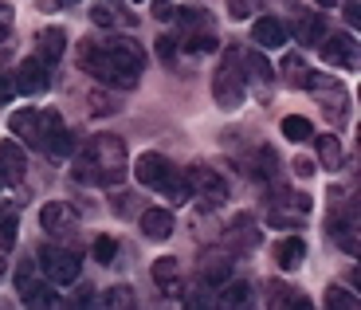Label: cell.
I'll use <instances>...</instances> for the list:
<instances>
[{"instance_id":"4","label":"cell","mask_w":361,"mask_h":310,"mask_svg":"<svg viewBox=\"0 0 361 310\" xmlns=\"http://www.w3.org/2000/svg\"><path fill=\"white\" fill-rule=\"evenodd\" d=\"M212 99L220 110H240L247 99V82H244V67H240V47H228L220 55V67L212 75Z\"/></svg>"},{"instance_id":"19","label":"cell","mask_w":361,"mask_h":310,"mask_svg":"<svg viewBox=\"0 0 361 310\" xmlns=\"http://www.w3.org/2000/svg\"><path fill=\"white\" fill-rule=\"evenodd\" d=\"M240 67H244V82H255L263 91L275 82V67H271L259 51H240Z\"/></svg>"},{"instance_id":"41","label":"cell","mask_w":361,"mask_h":310,"mask_svg":"<svg viewBox=\"0 0 361 310\" xmlns=\"http://www.w3.org/2000/svg\"><path fill=\"white\" fill-rule=\"evenodd\" d=\"M32 279H36V267H32V264H20V267H16V291H24Z\"/></svg>"},{"instance_id":"17","label":"cell","mask_w":361,"mask_h":310,"mask_svg":"<svg viewBox=\"0 0 361 310\" xmlns=\"http://www.w3.org/2000/svg\"><path fill=\"white\" fill-rule=\"evenodd\" d=\"M173 228H177V220H173L169 209H142V236L145 240H169Z\"/></svg>"},{"instance_id":"44","label":"cell","mask_w":361,"mask_h":310,"mask_svg":"<svg viewBox=\"0 0 361 310\" xmlns=\"http://www.w3.org/2000/svg\"><path fill=\"white\" fill-rule=\"evenodd\" d=\"M0 275H4V259H0Z\"/></svg>"},{"instance_id":"21","label":"cell","mask_w":361,"mask_h":310,"mask_svg":"<svg viewBox=\"0 0 361 310\" xmlns=\"http://www.w3.org/2000/svg\"><path fill=\"white\" fill-rule=\"evenodd\" d=\"M63 51H67V32H63V27H44V32L36 36V51H32V55H39L44 63L55 67Z\"/></svg>"},{"instance_id":"16","label":"cell","mask_w":361,"mask_h":310,"mask_svg":"<svg viewBox=\"0 0 361 310\" xmlns=\"http://www.w3.org/2000/svg\"><path fill=\"white\" fill-rule=\"evenodd\" d=\"M200 279L204 287H220L232 279V256L228 252H204L200 256Z\"/></svg>"},{"instance_id":"30","label":"cell","mask_w":361,"mask_h":310,"mask_svg":"<svg viewBox=\"0 0 361 310\" xmlns=\"http://www.w3.org/2000/svg\"><path fill=\"white\" fill-rule=\"evenodd\" d=\"M279 130H283L287 142H310V137H314V126H310V118H302V114H287Z\"/></svg>"},{"instance_id":"45","label":"cell","mask_w":361,"mask_h":310,"mask_svg":"<svg viewBox=\"0 0 361 310\" xmlns=\"http://www.w3.org/2000/svg\"><path fill=\"white\" fill-rule=\"evenodd\" d=\"M0 185H4V181H0Z\"/></svg>"},{"instance_id":"11","label":"cell","mask_w":361,"mask_h":310,"mask_svg":"<svg viewBox=\"0 0 361 310\" xmlns=\"http://www.w3.org/2000/svg\"><path fill=\"white\" fill-rule=\"evenodd\" d=\"M24 173H27V149H24V142L4 137V142H0V181L16 189V185L24 181Z\"/></svg>"},{"instance_id":"13","label":"cell","mask_w":361,"mask_h":310,"mask_svg":"<svg viewBox=\"0 0 361 310\" xmlns=\"http://www.w3.org/2000/svg\"><path fill=\"white\" fill-rule=\"evenodd\" d=\"M90 24L114 32V27H134V16H130L118 0H94V4H90Z\"/></svg>"},{"instance_id":"1","label":"cell","mask_w":361,"mask_h":310,"mask_svg":"<svg viewBox=\"0 0 361 310\" xmlns=\"http://www.w3.org/2000/svg\"><path fill=\"white\" fill-rule=\"evenodd\" d=\"M79 67L90 79L106 82L114 91H134L137 82H142V71H145V51L137 39L110 32V36L79 44Z\"/></svg>"},{"instance_id":"22","label":"cell","mask_w":361,"mask_h":310,"mask_svg":"<svg viewBox=\"0 0 361 310\" xmlns=\"http://www.w3.org/2000/svg\"><path fill=\"white\" fill-rule=\"evenodd\" d=\"M252 39H255V47H283L287 44V27H283V20H275V16H259L252 24Z\"/></svg>"},{"instance_id":"38","label":"cell","mask_w":361,"mask_h":310,"mask_svg":"<svg viewBox=\"0 0 361 310\" xmlns=\"http://www.w3.org/2000/svg\"><path fill=\"white\" fill-rule=\"evenodd\" d=\"M114 110H118V102L110 94H102V91L90 94V114H114Z\"/></svg>"},{"instance_id":"14","label":"cell","mask_w":361,"mask_h":310,"mask_svg":"<svg viewBox=\"0 0 361 310\" xmlns=\"http://www.w3.org/2000/svg\"><path fill=\"white\" fill-rule=\"evenodd\" d=\"M169 169H173L169 157L142 154V157H137V165H134V177H137V185H145V189H157V185L165 181V173H169Z\"/></svg>"},{"instance_id":"25","label":"cell","mask_w":361,"mask_h":310,"mask_svg":"<svg viewBox=\"0 0 361 310\" xmlns=\"http://www.w3.org/2000/svg\"><path fill=\"white\" fill-rule=\"evenodd\" d=\"M247 173H252L255 181H271V177L279 173V157H275V149H271V146L255 149L252 161H247Z\"/></svg>"},{"instance_id":"7","label":"cell","mask_w":361,"mask_h":310,"mask_svg":"<svg viewBox=\"0 0 361 310\" xmlns=\"http://www.w3.org/2000/svg\"><path fill=\"white\" fill-rule=\"evenodd\" d=\"M185 177H189V189L192 197H200L204 201V209H220V204L228 201V181L212 169V165H192V169H185Z\"/></svg>"},{"instance_id":"33","label":"cell","mask_w":361,"mask_h":310,"mask_svg":"<svg viewBox=\"0 0 361 310\" xmlns=\"http://www.w3.org/2000/svg\"><path fill=\"white\" fill-rule=\"evenodd\" d=\"M326 306H334V310H357L361 299H357V294H350L345 287H330V291H326Z\"/></svg>"},{"instance_id":"31","label":"cell","mask_w":361,"mask_h":310,"mask_svg":"<svg viewBox=\"0 0 361 310\" xmlns=\"http://www.w3.org/2000/svg\"><path fill=\"white\" fill-rule=\"evenodd\" d=\"M216 291H220V306H247V299H252L247 283H240V279H228V283L216 287Z\"/></svg>"},{"instance_id":"27","label":"cell","mask_w":361,"mask_h":310,"mask_svg":"<svg viewBox=\"0 0 361 310\" xmlns=\"http://www.w3.org/2000/svg\"><path fill=\"white\" fill-rule=\"evenodd\" d=\"M16 228H20V209L12 201H0V247L4 252L16 244Z\"/></svg>"},{"instance_id":"3","label":"cell","mask_w":361,"mask_h":310,"mask_svg":"<svg viewBox=\"0 0 361 310\" xmlns=\"http://www.w3.org/2000/svg\"><path fill=\"white\" fill-rule=\"evenodd\" d=\"M126 177V142L114 134H94L75 161V181L82 185H118Z\"/></svg>"},{"instance_id":"39","label":"cell","mask_w":361,"mask_h":310,"mask_svg":"<svg viewBox=\"0 0 361 310\" xmlns=\"http://www.w3.org/2000/svg\"><path fill=\"white\" fill-rule=\"evenodd\" d=\"M12 24H16V12H12V4H0V44L12 36Z\"/></svg>"},{"instance_id":"36","label":"cell","mask_w":361,"mask_h":310,"mask_svg":"<svg viewBox=\"0 0 361 310\" xmlns=\"http://www.w3.org/2000/svg\"><path fill=\"white\" fill-rule=\"evenodd\" d=\"M263 0H228V12H232V20H247L259 12Z\"/></svg>"},{"instance_id":"23","label":"cell","mask_w":361,"mask_h":310,"mask_svg":"<svg viewBox=\"0 0 361 310\" xmlns=\"http://www.w3.org/2000/svg\"><path fill=\"white\" fill-rule=\"evenodd\" d=\"M314 149H318V165H322L326 173H338L345 165V149H342V142H338V134H318Z\"/></svg>"},{"instance_id":"24","label":"cell","mask_w":361,"mask_h":310,"mask_svg":"<svg viewBox=\"0 0 361 310\" xmlns=\"http://www.w3.org/2000/svg\"><path fill=\"white\" fill-rule=\"evenodd\" d=\"M279 79L287 82V87H307V79H310V67H307V59L298 51H290V55H283V63H279Z\"/></svg>"},{"instance_id":"32","label":"cell","mask_w":361,"mask_h":310,"mask_svg":"<svg viewBox=\"0 0 361 310\" xmlns=\"http://www.w3.org/2000/svg\"><path fill=\"white\" fill-rule=\"evenodd\" d=\"M177 259L173 256H161V259H154V267H149V275H154V283L157 287H165V283H173V279H177Z\"/></svg>"},{"instance_id":"34","label":"cell","mask_w":361,"mask_h":310,"mask_svg":"<svg viewBox=\"0 0 361 310\" xmlns=\"http://www.w3.org/2000/svg\"><path fill=\"white\" fill-rule=\"evenodd\" d=\"M90 252H94L99 264H114L118 259V240L114 236H94V247H90Z\"/></svg>"},{"instance_id":"43","label":"cell","mask_w":361,"mask_h":310,"mask_svg":"<svg viewBox=\"0 0 361 310\" xmlns=\"http://www.w3.org/2000/svg\"><path fill=\"white\" fill-rule=\"evenodd\" d=\"M295 173H298V177H310V173H314V165H310V161H302V157H298V161H295Z\"/></svg>"},{"instance_id":"42","label":"cell","mask_w":361,"mask_h":310,"mask_svg":"<svg viewBox=\"0 0 361 310\" xmlns=\"http://www.w3.org/2000/svg\"><path fill=\"white\" fill-rule=\"evenodd\" d=\"M345 20H350V27L361 24V12H357V0H345Z\"/></svg>"},{"instance_id":"8","label":"cell","mask_w":361,"mask_h":310,"mask_svg":"<svg viewBox=\"0 0 361 310\" xmlns=\"http://www.w3.org/2000/svg\"><path fill=\"white\" fill-rule=\"evenodd\" d=\"M318 55H322V63L330 67H342V71H357V39L350 36V32H326L322 39H318Z\"/></svg>"},{"instance_id":"29","label":"cell","mask_w":361,"mask_h":310,"mask_svg":"<svg viewBox=\"0 0 361 310\" xmlns=\"http://www.w3.org/2000/svg\"><path fill=\"white\" fill-rule=\"evenodd\" d=\"M20 299H24L27 306H59V294H55L47 283H39V279H32V283L20 291Z\"/></svg>"},{"instance_id":"18","label":"cell","mask_w":361,"mask_h":310,"mask_svg":"<svg viewBox=\"0 0 361 310\" xmlns=\"http://www.w3.org/2000/svg\"><path fill=\"white\" fill-rule=\"evenodd\" d=\"M271 256H275L279 271H298L302 259H307V240H302V236H287V240H279V244L271 247Z\"/></svg>"},{"instance_id":"28","label":"cell","mask_w":361,"mask_h":310,"mask_svg":"<svg viewBox=\"0 0 361 310\" xmlns=\"http://www.w3.org/2000/svg\"><path fill=\"white\" fill-rule=\"evenodd\" d=\"M267 291H271V302H275V306L310 310V299H307V294H298L295 287H287V283H267Z\"/></svg>"},{"instance_id":"26","label":"cell","mask_w":361,"mask_h":310,"mask_svg":"<svg viewBox=\"0 0 361 310\" xmlns=\"http://www.w3.org/2000/svg\"><path fill=\"white\" fill-rule=\"evenodd\" d=\"M177 39H180V47H185V51H192V55H200V51H216V47H220L216 24L197 27V32H189V36H177Z\"/></svg>"},{"instance_id":"37","label":"cell","mask_w":361,"mask_h":310,"mask_svg":"<svg viewBox=\"0 0 361 310\" xmlns=\"http://www.w3.org/2000/svg\"><path fill=\"white\" fill-rule=\"evenodd\" d=\"M106 306H134V291L130 287H110V294H106Z\"/></svg>"},{"instance_id":"12","label":"cell","mask_w":361,"mask_h":310,"mask_svg":"<svg viewBox=\"0 0 361 310\" xmlns=\"http://www.w3.org/2000/svg\"><path fill=\"white\" fill-rule=\"evenodd\" d=\"M295 36H298V44L302 47H318V39L330 32L326 27V16H318V12H310V8H295Z\"/></svg>"},{"instance_id":"20","label":"cell","mask_w":361,"mask_h":310,"mask_svg":"<svg viewBox=\"0 0 361 310\" xmlns=\"http://www.w3.org/2000/svg\"><path fill=\"white\" fill-rule=\"evenodd\" d=\"M157 197H165V201H169L173 204V209H177V204H189L192 201V189H189V177H185V173H180V169H177V165H173V169H169V173H165V181L161 185H157Z\"/></svg>"},{"instance_id":"5","label":"cell","mask_w":361,"mask_h":310,"mask_svg":"<svg viewBox=\"0 0 361 310\" xmlns=\"http://www.w3.org/2000/svg\"><path fill=\"white\" fill-rule=\"evenodd\" d=\"M302 91H310L318 99V106H322V114L330 118V126H342V122L350 118V91H345L334 75L310 71V79H307V87H302Z\"/></svg>"},{"instance_id":"40","label":"cell","mask_w":361,"mask_h":310,"mask_svg":"<svg viewBox=\"0 0 361 310\" xmlns=\"http://www.w3.org/2000/svg\"><path fill=\"white\" fill-rule=\"evenodd\" d=\"M149 12H154V20H173V12H177V4L173 0H149Z\"/></svg>"},{"instance_id":"35","label":"cell","mask_w":361,"mask_h":310,"mask_svg":"<svg viewBox=\"0 0 361 310\" xmlns=\"http://www.w3.org/2000/svg\"><path fill=\"white\" fill-rule=\"evenodd\" d=\"M177 51H180V39L173 36V32H165V36H157V59H161V63H169V67H173V59H177Z\"/></svg>"},{"instance_id":"9","label":"cell","mask_w":361,"mask_h":310,"mask_svg":"<svg viewBox=\"0 0 361 310\" xmlns=\"http://www.w3.org/2000/svg\"><path fill=\"white\" fill-rule=\"evenodd\" d=\"M47 82H51V63H44L39 55H27L24 63H16V71H12L8 91H16V94H44Z\"/></svg>"},{"instance_id":"2","label":"cell","mask_w":361,"mask_h":310,"mask_svg":"<svg viewBox=\"0 0 361 310\" xmlns=\"http://www.w3.org/2000/svg\"><path fill=\"white\" fill-rule=\"evenodd\" d=\"M8 126L16 130V142L24 146H36V149H47L51 157H71L75 154V137L71 130L63 126L59 110H32V106H20L16 114L8 118Z\"/></svg>"},{"instance_id":"6","label":"cell","mask_w":361,"mask_h":310,"mask_svg":"<svg viewBox=\"0 0 361 310\" xmlns=\"http://www.w3.org/2000/svg\"><path fill=\"white\" fill-rule=\"evenodd\" d=\"M36 264H39V271H44V279H47V283H55V287L75 283L79 271H82V259L75 256V252H67V247H55V244L39 247Z\"/></svg>"},{"instance_id":"10","label":"cell","mask_w":361,"mask_h":310,"mask_svg":"<svg viewBox=\"0 0 361 310\" xmlns=\"http://www.w3.org/2000/svg\"><path fill=\"white\" fill-rule=\"evenodd\" d=\"M39 228H44V236H75L79 232V212H75V204L67 201H51L39 209Z\"/></svg>"},{"instance_id":"15","label":"cell","mask_w":361,"mask_h":310,"mask_svg":"<svg viewBox=\"0 0 361 310\" xmlns=\"http://www.w3.org/2000/svg\"><path fill=\"white\" fill-rule=\"evenodd\" d=\"M228 244L235 247V256H240V252H255V247H259V224H255L247 212H240V216L232 220V228H228Z\"/></svg>"}]
</instances>
